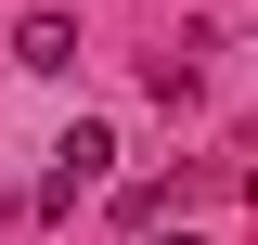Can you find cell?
<instances>
[{"label": "cell", "mask_w": 258, "mask_h": 245, "mask_svg": "<svg viewBox=\"0 0 258 245\" xmlns=\"http://www.w3.org/2000/svg\"><path fill=\"white\" fill-rule=\"evenodd\" d=\"M155 245H207V232H155Z\"/></svg>", "instance_id": "3"}, {"label": "cell", "mask_w": 258, "mask_h": 245, "mask_svg": "<svg viewBox=\"0 0 258 245\" xmlns=\"http://www.w3.org/2000/svg\"><path fill=\"white\" fill-rule=\"evenodd\" d=\"M13 65H26V78H64V65H78V26H64V13H26V26H13Z\"/></svg>", "instance_id": "2"}, {"label": "cell", "mask_w": 258, "mask_h": 245, "mask_svg": "<svg viewBox=\"0 0 258 245\" xmlns=\"http://www.w3.org/2000/svg\"><path fill=\"white\" fill-rule=\"evenodd\" d=\"M52 155H64V168H52V207H78V194H91V181H103V155H116V142H103V129H91V116H78V129H64V142H52Z\"/></svg>", "instance_id": "1"}]
</instances>
